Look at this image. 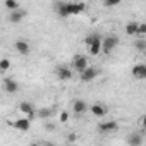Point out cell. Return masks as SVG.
I'll use <instances>...</instances> for the list:
<instances>
[{"label": "cell", "mask_w": 146, "mask_h": 146, "mask_svg": "<svg viewBox=\"0 0 146 146\" xmlns=\"http://www.w3.org/2000/svg\"><path fill=\"white\" fill-rule=\"evenodd\" d=\"M53 9L58 14V17H69V16L81 14L86 9V4H83V2H55Z\"/></svg>", "instance_id": "obj_1"}, {"label": "cell", "mask_w": 146, "mask_h": 146, "mask_svg": "<svg viewBox=\"0 0 146 146\" xmlns=\"http://www.w3.org/2000/svg\"><path fill=\"white\" fill-rule=\"evenodd\" d=\"M84 41H86V45H88L90 55H100V52H102V36H100L98 33L90 35Z\"/></svg>", "instance_id": "obj_2"}, {"label": "cell", "mask_w": 146, "mask_h": 146, "mask_svg": "<svg viewBox=\"0 0 146 146\" xmlns=\"http://www.w3.org/2000/svg\"><path fill=\"white\" fill-rule=\"evenodd\" d=\"M117 46H119V38H117L115 35H108V36H105V38H102V52H103L105 55L112 53Z\"/></svg>", "instance_id": "obj_3"}, {"label": "cell", "mask_w": 146, "mask_h": 146, "mask_svg": "<svg viewBox=\"0 0 146 146\" xmlns=\"http://www.w3.org/2000/svg\"><path fill=\"white\" fill-rule=\"evenodd\" d=\"M96 76H98V69L96 67H86L83 72H79V79L83 83H91V81L96 79Z\"/></svg>", "instance_id": "obj_4"}, {"label": "cell", "mask_w": 146, "mask_h": 146, "mask_svg": "<svg viewBox=\"0 0 146 146\" xmlns=\"http://www.w3.org/2000/svg\"><path fill=\"white\" fill-rule=\"evenodd\" d=\"M55 74H57V78L60 79V81H69V79H72V69L70 67H67V65H58L57 69H55Z\"/></svg>", "instance_id": "obj_5"}, {"label": "cell", "mask_w": 146, "mask_h": 146, "mask_svg": "<svg viewBox=\"0 0 146 146\" xmlns=\"http://www.w3.org/2000/svg\"><path fill=\"white\" fill-rule=\"evenodd\" d=\"M14 129H17V131H21V132H26V131H29V127H31V120L28 119V117H23V119H17V120H12V122H9Z\"/></svg>", "instance_id": "obj_6"}, {"label": "cell", "mask_w": 146, "mask_h": 146, "mask_svg": "<svg viewBox=\"0 0 146 146\" xmlns=\"http://www.w3.org/2000/svg\"><path fill=\"white\" fill-rule=\"evenodd\" d=\"M19 110H21L23 113H26L29 120H33L35 115H36V108H35V105H33L31 102H21V103H19Z\"/></svg>", "instance_id": "obj_7"}, {"label": "cell", "mask_w": 146, "mask_h": 146, "mask_svg": "<svg viewBox=\"0 0 146 146\" xmlns=\"http://www.w3.org/2000/svg\"><path fill=\"white\" fill-rule=\"evenodd\" d=\"M72 67H74L78 72H83L86 67H90V64H88V58H86L84 55H76V58H74V64H72Z\"/></svg>", "instance_id": "obj_8"}, {"label": "cell", "mask_w": 146, "mask_h": 146, "mask_svg": "<svg viewBox=\"0 0 146 146\" xmlns=\"http://www.w3.org/2000/svg\"><path fill=\"white\" fill-rule=\"evenodd\" d=\"M119 127L117 120H105V122H100L98 124V131L100 132H112Z\"/></svg>", "instance_id": "obj_9"}, {"label": "cell", "mask_w": 146, "mask_h": 146, "mask_svg": "<svg viewBox=\"0 0 146 146\" xmlns=\"http://www.w3.org/2000/svg\"><path fill=\"white\" fill-rule=\"evenodd\" d=\"M88 110H90L95 117H105V115L108 113L107 107H105V105H102V103H95V105H91Z\"/></svg>", "instance_id": "obj_10"}, {"label": "cell", "mask_w": 146, "mask_h": 146, "mask_svg": "<svg viewBox=\"0 0 146 146\" xmlns=\"http://www.w3.org/2000/svg\"><path fill=\"white\" fill-rule=\"evenodd\" d=\"M143 141H144L143 132H132V134L127 136V144H129V146H141Z\"/></svg>", "instance_id": "obj_11"}, {"label": "cell", "mask_w": 146, "mask_h": 146, "mask_svg": "<svg viewBox=\"0 0 146 146\" xmlns=\"http://www.w3.org/2000/svg\"><path fill=\"white\" fill-rule=\"evenodd\" d=\"M132 76L136 79H146V65L144 64H136L132 67Z\"/></svg>", "instance_id": "obj_12"}, {"label": "cell", "mask_w": 146, "mask_h": 146, "mask_svg": "<svg viewBox=\"0 0 146 146\" xmlns=\"http://www.w3.org/2000/svg\"><path fill=\"white\" fill-rule=\"evenodd\" d=\"M14 46H16V50H17L21 55H28L29 50H31V46H29V43H28L26 40H16Z\"/></svg>", "instance_id": "obj_13"}, {"label": "cell", "mask_w": 146, "mask_h": 146, "mask_svg": "<svg viewBox=\"0 0 146 146\" xmlns=\"http://www.w3.org/2000/svg\"><path fill=\"white\" fill-rule=\"evenodd\" d=\"M24 17H26V11H24V9H17V11H14V12H11V14H9V21H11V23H14V24L21 23Z\"/></svg>", "instance_id": "obj_14"}, {"label": "cell", "mask_w": 146, "mask_h": 146, "mask_svg": "<svg viewBox=\"0 0 146 146\" xmlns=\"http://www.w3.org/2000/svg\"><path fill=\"white\" fill-rule=\"evenodd\" d=\"M72 110H74V113H78V115H83L84 112H88V103L83 102V100H76L72 103Z\"/></svg>", "instance_id": "obj_15"}, {"label": "cell", "mask_w": 146, "mask_h": 146, "mask_svg": "<svg viewBox=\"0 0 146 146\" xmlns=\"http://www.w3.org/2000/svg\"><path fill=\"white\" fill-rule=\"evenodd\" d=\"M4 88H5V91H7V93H17L19 84H17V81H14V79L7 78V79L4 81Z\"/></svg>", "instance_id": "obj_16"}, {"label": "cell", "mask_w": 146, "mask_h": 146, "mask_svg": "<svg viewBox=\"0 0 146 146\" xmlns=\"http://www.w3.org/2000/svg\"><path fill=\"white\" fill-rule=\"evenodd\" d=\"M137 24H139V23H136V21H132V23H127V24H125V33H127L129 36H134V35H137Z\"/></svg>", "instance_id": "obj_17"}, {"label": "cell", "mask_w": 146, "mask_h": 146, "mask_svg": "<svg viewBox=\"0 0 146 146\" xmlns=\"http://www.w3.org/2000/svg\"><path fill=\"white\" fill-rule=\"evenodd\" d=\"M36 115L40 119H48V117L53 115V110L52 108H40V110H36Z\"/></svg>", "instance_id": "obj_18"}, {"label": "cell", "mask_w": 146, "mask_h": 146, "mask_svg": "<svg viewBox=\"0 0 146 146\" xmlns=\"http://www.w3.org/2000/svg\"><path fill=\"white\" fill-rule=\"evenodd\" d=\"M11 69V60L9 58H0V72H7Z\"/></svg>", "instance_id": "obj_19"}, {"label": "cell", "mask_w": 146, "mask_h": 146, "mask_svg": "<svg viewBox=\"0 0 146 146\" xmlns=\"http://www.w3.org/2000/svg\"><path fill=\"white\" fill-rule=\"evenodd\" d=\"M4 5H5V9H9V11H12V12H14V11H17V9H21V7H19V4H17V2H14V0H7Z\"/></svg>", "instance_id": "obj_20"}, {"label": "cell", "mask_w": 146, "mask_h": 146, "mask_svg": "<svg viewBox=\"0 0 146 146\" xmlns=\"http://www.w3.org/2000/svg\"><path fill=\"white\" fill-rule=\"evenodd\" d=\"M134 45H136V48H137L139 52H146V41H144L143 38H139V40H137Z\"/></svg>", "instance_id": "obj_21"}, {"label": "cell", "mask_w": 146, "mask_h": 146, "mask_svg": "<svg viewBox=\"0 0 146 146\" xmlns=\"http://www.w3.org/2000/svg\"><path fill=\"white\" fill-rule=\"evenodd\" d=\"M137 35L139 36H144L146 35V23H139L137 24Z\"/></svg>", "instance_id": "obj_22"}, {"label": "cell", "mask_w": 146, "mask_h": 146, "mask_svg": "<svg viewBox=\"0 0 146 146\" xmlns=\"http://www.w3.org/2000/svg\"><path fill=\"white\" fill-rule=\"evenodd\" d=\"M105 7H113V5H119V0H108V2L103 4Z\"/></svg>", "instance_id": "obj_23"}, {"label": "cell", "mask_w": 146, "mask_h": 146, "mask_svg": "<svg viewBox=\"0 0 146 146\" xmlns=\"http://www.w3.org/2000/svg\"><path fill=\"white\" fill-rule=\"evenodd\" d=\"M58 119H60V122H67V119H69V113H67V112H62V113L58 115Z\"/></svg>", "instance_id": "obj_24"}, {"label": "cell", "mask_w": 146, "mask_h": 146, "mask_svg": "<svg viewBox=\"0 0 146 146\" xmlns=\"http://www.w3.org/2000/svg\"><path fill=\"white\" fill-rule=\"evenodd\" d=\"M76 139H78V134H76V132H70V134H69V141H70V143H74Z\"/></svg>", "instance_id": "obj_25"}, {"label": "cell", "mask_w": 146, "mask_h": 146, "mask_svg": "<svg viewBox=\"0 0 146 146\" xmlns=\"http://www.w3.org/2000/svg\"><path fill=\"white\" fill-rule=\"evenodd\" d=\"M45 129H46V131H53L55 125H52V124H45Z\"/></svg>", "instance_id": "obj_26"}, {"label": "cell", "mask_w": 146, "mask_h": 146, "mask_svg": "<svg viewBox=\"0 0 146 146\" xmlns=\"http://www.w3.org/2000/svg\"><path fill=\"white\" fill-rule=\"evenodd\" d=\"M41 146H55L53 143H45V144H41Z\"/></svg>", "instance_id": "obj_27"}, {"label": "cell", "mask_w": 146, "mask_h": 146, "mask_svg": "<svg viewBox=\"0 0 146 146\" xmlns=\"http://www.w3.org/2000/svg\"><path fill=\"white\" fill-rule=\"evenodd\" d=\"M29 146H41V144H38V143H31Z\"/></svg>", "instance_id": "obj_28"}]
</instances>
